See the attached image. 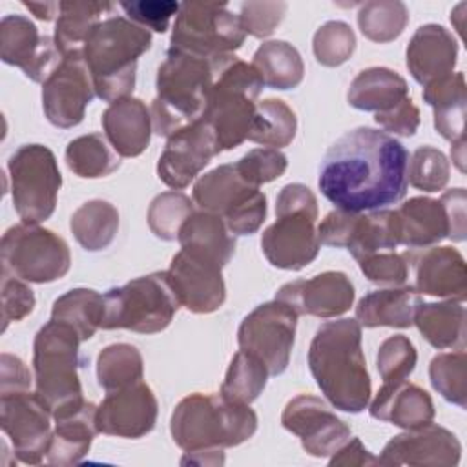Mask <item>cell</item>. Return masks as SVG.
Returning <instances> with one entry per match:
<instances>
[{
    "mask_svg": "<svg viewBox=\"0 0 467 467\" xmlns=\"http://www.w3.org/2000/svg\"><path fill=\"white\" fill-rule=\"evenodd\" d=\"M407 162L409 151L396 137L358 126L325 151L317 186L339 210H383L407 195Z\"/></svg>",
    "mask_w": 467,
    "mask_h": 467,
    "instance_id": "obj_1",
    "label": "cell"
},
{
    "mask_svg": "<svg viewBox=\"0 0 467 467\" xmlns=\"http://www.w3.org/2000/svg\"><path fill=\"white\" fill-rule=\"evenodd\" d=\"M308 368L332 407L352 414L368 407L372 383L361 347V325L356 319L327 321L316 330Z\"/></svg>",
    "mask_w": 467,
    "mask_h": 467,
    "instance_id": "obj_2",
    "label": "cell"
},
{
    "mask_svg": "<svg viewBox=\"0 0 467 467\" xmlns=\"http://www.w3.org/2000/svg\"><path fill=\"white\" fill-rule=\"evenodd\" d=\"M151 47V33L126 16H106L89 33L84 46L95 95L104 102L131 97L139 57Z\"/></svg>",
    "mask_w": 467,
    "mask_h": 467,
    "instance_id": "obj_3",
    "label": "cell"
},
{
    "mask_svg": "<svg viewBox=\"0 0 467 467\" xmlns=\"http://www.w3.org/2000/svg\"><path fill=\"white\" fill-rule=\"evenodd\" d=\"M257 431V414L246 403H234L221 394H190L170 418V432L184 452L235 447Z\"/></svg>",
    "mask_w": 467,
    "mask_h": 467,
    "instance_id": "obj_4",
    "label": "cell"
},
{
    "mask_svg": "<svg viewBox=\"0 0 467 467\" xmlns=\"http://www.w3.org/2000/svg\"><path fill=\"white\" fill-rule=\"evenodd\" d=\"M213 82V60L168 47L157 69V95L151 102L153 131L171 137L181 128L199 120Z\"/></svg>",
    "mask_w": 467,
    "mask_h": 467,
    "instance_id": "obj_5",
    "label": "cell"
},
{
    "mask_svg": "<svg viewBox=\"0 0 467 467\" xmlns=\"http://www.w3.org/2000/svg\"><path fill=\"white\" fill-rule=\"evenodd\" d=\"M261 89L263 80L252 64L235 55L213 58V82L201 119L213 130L221 151L248 139Z\"/></svg>",
    "mask_w": 467,
    "mask_h": 467,
    "instance_id": "obj_6",
    "label": "cell"
},
{
    "mask_svg": "<svg viewBox=\"0 0 467 467\" xmlns=\"http://www.w3.org/2000/svg\"><path fill=\"white\" fill-rule=\"evenodd\" d=\"M78 334L66 323L49 319L33 341L35 394L51 412L53 420L78 409L86 400L78 378Z\"/></svg>",
    "mask_w": 467,
    "mask_h": 467,
    "instance_id": "obj_7",
    "label": "cell"
},
{
    "mask_svg": "<svg viewBox=\"0 0 467 467\" xmlns=\"http://www.w3.org/2000/svg\"><path fill=\"white\" fill-rule=\"evenodd\" d=\"M316 221L314 192L301 182L283 186L275 199V223L261 234V250L266 261L281 270L308 266L321 248Z\"/></svg>",
    "mask_w": 467,
    "mask_h": 467,
    "instance_id": "obj_8",
    "label": "cell"
},
{
    "mask_svg": "<svg viewBox=\"0 0 467 467\" xmlns=\"http://www.w3.org/2000/svg\"><path fill=\"white\" fill-rule=\"evenodd\" d=\"M181 303L166 272H153L113 286L104 294V317L100 328H126L139 334L162 332L173 319Z\"/></svg>",
    "mask_w": 467,
    "mask_h": 467,
    "instance_id": "obj_9",
    "label": "cell"
},
{
    "mask_svg": "<svg viewBox=\"0 0 467 467\" xmlns=\"http://www.w3.org/2000/svg\"><path fill=\"white\" fill-rule=\"evenodd\" d=\"M2 274L27 283H53L71 266L67 243L49 228L18 223L5 230L0 243Z\"/></svg>",
    "mask_w": 467,
    "mask_h": 467,
    "instance_id": "obj_10",
    "label": "cell"
},
{
    "mask_svg": "<svg viewBox=\"0 0 467 467\" xmlns=\"http://www.w3.org/2000/svg\"><path fill=\"white\" fill-rule=\"evenodd\" d=\"M246 33L239 16L221 2H182L175 16L170 47L206 60L234 55Z\"/></svg>",
    "mask_w": 467,
    "mask_h": 467,
    "instance_id": "obj_11",
    "label": "cell"
},
{
    "mask_svg": "<svg viewBox=\"0 0 467 467\" xmlns=\"http://www.w3.org/2000/svg\"><path fill=\"white\" fill-rule=\"evenodd\" d=\"M7 173L13 206L22 223L49 219L62 186L55 153L44 144H24L9 157Z\"/></svg>",
    "mask_w": 467,
    "mask_h": 467,
    "instance_id": "obj_12",
    "label": "cell"
},
{
    "mask_svg": "<svg viewBox=\"0 0 467 467\" xmlns=\"http://www.w3.org/2000/svg\"><path fill=\"white\" fill-rule=\"evenodd\" d=\"M297 317V312L279 299L257 305L239 325V348L257 356L270 376L283 374L290 363Z\"/></svg>",
    "mask_w": 467,
    "mask_h": 467,
    "instance_id": "obj_13",
    "label": "cell"
},
{
    "mask_svg": "<svg viewBox=\"0 0 467 467\" xmlns=\"http://www.w3.org/2000/svg\"><path fill=\"white\" fill-rule=\"evenodd\" d=\"M321 244L345 248L354 259L394 250L398 241V228L394 210L372 212H347L332 210L317 226Z\"/></svg>",
    "mask_w": 467,
    "mask_h": 467,
    "instance_id": "obj_14",
    "label": "cell"
},
{
    "mask_svg": "<svg viewBox=\"0 0 467 467\" xmlns=\"http://www.w3.org/2000/svg\"><path fill=\"white\" fill-rule=\"evenodd\" d=\"M51 412L31 390L0 394V427L13 445L15 458L38 465L51 441Z\"/></svg>",
    "mask_w": 467,
    "mask_h": 467,
    "instance_id": "obj_15",
    "label": "cell"
},
{
    "mask_svg": "<svg viewBox=\"0 0 467 467\" xmlns=\"http://www.w3.org/2000/svg\"><path fill=\"white\" fill-rule=\"evenodd\" d=\"M281 425L296 434L305 452L314 458L332 456L350 438V427L312 394L292 398L283 409Z\"/></svg>",
    "mask_w": 467,
    "mask_h": 467,
    "instance_id": "obj_16",
    "label": "cell"
},
{
    "mask_svg": "<svg viewBox=\"0 0 467 467\" xmlns=\"http://www.w3.org/2000/svg\"><path fill=\"white\" fill-rule=\"evenodd\" d=\"M219 153L213 130L199 119L168 137L157 162V175L166 186L182 190Z\"/></svg>",
    "mask_w": 467,
    "mask_h": 467,
    "instance_id": "obj_17",
    "label": "cell"
},
{
    "mask_svg": "<svg viewBox=\"0 0 467 467\" xmlns=\"http://www.w3.org/2000/svg\"><path fill=\"white\" fill-rule=\"evenodd\" d=\"M0 58L4 64L22 69L33 82H46L60 64L62 55L51 36L24 15H5L0 22Z\"/></svg>",
    "mask_w": 467,
    "mask_h": 467,
    "instance_id": "obj_18",
    "label": "cell"
},
{
    "mask_svg": "<svg viewBox=\"0 0 467 467\" xmlns=\"http://www.w3.org/2000/svg\"><path fill=\"white\" fill-rule=\"evenodd\" d=\"M221 270L223 266L215 261L181 248L171 257L166 274L181 306L193 314H212L226 299Z\"/></svg>",
    "mask_w": 467,
    "mask_h": 467,
    "instance_id": "obj_19",
    "label": "cell"
},
{
    "mask_svg": "<svg viewBox=\"0 0 467 467\" xmlns=\"http://www.w3.org/2000/svg\"><path fill=\"white\" fill-rule=\"evenodd\" d=\"M95 88L84 58H62L42 84V109L46 119L62 130L84 120L86 106Z\"/></svg>",
    "mask_w": 467,
    "mask_h": 467,
    "instance_id": "obj_20",
    "label": "cell"
},
{
    "mask_svg": "<svg viewBox=\"0 0 467 467\" xmlns=\"http://www.w3.org/2000/svg\"><path fill=\"white\" fill-rule=\"evenodd\" d=\"M462 445L449 429L429 423L390 438L381 456L379 465H429V467H454L460 463Z\"/></svg>",
    "mask_w": 467,
    "mask_h": 467,
    "instance_id": "obj_21",
    "label": "cell"
},
{
    "mask_svg": "<svg viewBox=\"0 0 467 467\" xmlns=\"http://www.w3.org/2000/svg\"><path fill=\"white\" fill-rule=\"evenodd\" d=\"M157 412L153 390L144 381H137L106 394L97 407V429L108 436L137 440L153 431Z\"/></svg>",
    "mask_w": 467,
    "mask_h": 467,
    "instance_id": "obj_22",
    "label": "cell"
},
{
    "mask_svg": "<svg viewBox=\"0 0 467 467\" xmlns=\"http://www.w3.org/2000/svg\"><path fill=\"white\" fill-rule=\"evenodd\" d=\"M354 297L356 290L350 277L345 272L327 270L310 279L285 283L274 299L292 306L297 316L330 319L350 310Z\"/></svg>",
    "mask_w": 467,
    "mask_h": 467,
    "instance_id": "obj_23",
    "label": "cell"
},
{
    "mask_svg": "<svg viewBox=\"0 0 467 467\" xmlns=\"http://www.w3.org/2000/svg\"><path fill=\"white\" fill-rule=\"evenodd\" d=\"M414 270L418 294L465 301L467 272L463 255L452 246H425L405 252Z\"/></svg>",
    "mask_w": 467,
    "mask_h": 467,
    "instance_id": "obj_24",
    "label": "cell"
},
{
    "mask_svg": "<svg viewBox=\"0 0 467 467\" xmlns=\"http://www.w3.org/2000/svg\"><path fill=\"white\" fill-rule=\"evenodd\" d=\"M407 69L412 78L427 86L454 71L458 62V42L449 29L440 24L420 26L409 40Z\"/></svg>",
    "mask_w": 467,
    "mask_h": 467,
    "instance_id": "obj_25",
    "label": "cell"
},
{
    "mask_svg": "<svg viewBox=\"0 0 467 467\" xmlns=\"http://www.w3.org/2000/svg\"><path fill=\"white\" fill-rule=\"evenodd\" d=\"M104 137L120 157H139L150 144L151 113L140 99L126 97L111 102L102 113Z\"/></svg>",
    "mask_w": 467,
    "mask_h": 467,
    "instance_id": "obj_26",
    "label": "cell"
},
{
    "mask_svg": "<svg viewBox=\"0 0 467 467\" xmlns=\"http://www.w3.org/2000/svg\"><path fill=\"white\" fill-rule=\"evenodd\" d=\"M368 412L374 420L401 429H416L432 423L434 403L427 390L407 379L383 383L372 400Z\"/></svg>",
    "mask_w": 467,
    "mask_h": 467,
    "instance_id": "obj_27",
    "label": "cell"
},
{
    "mask_svg": "<svg viewBox=\"0 0 467 467\" xmlns=\"http://www.w3.org/2000/svg\"><path fill=\"white\" fill-rule=\"evenodd\" d=\"M398 241L409 248L434 246L449 235V221L440 199L410 197L394 210Z\"/></svg>",
    "mask_w": 467,
    "mask_h": 467,
    "instance_id": "obj_28",
    "label": "cell"
},
{
    "mask_svg": "<svg viewBox=\"0 0 467 467\" xmlns=\"http://www.w3.org/2000/svg\"><path fill=\"white\" fill-rule=\"evenodd\" d=\"M97 429V405L84 401L73 412L55 420V429L47 447L46 460L51 465H75L91 447Z\"/></svg>",
    "mask_w": 467,
    "mask_h": 467,
    "instance_id": "obj_29",
    "label": "cell"
},
{
    "mask_svg": "<svg viewBox=\"0 0 467 467\" xmlns=\"http://www.w3.org/2000/svg\"><path fill=\"white\" fill-rule=\"evenodd\" d=\"M421 303V296L414 286L401 285L372 290L358 301L356 321L367 328H409L414 325V314Z\"/></svg>",
    "mask_w": 467,
    "mask_h": 467,
    "instance_id": "obj_30",
    "label": "cell"
},
{
    "mask_svg": "<svg viewBox=\"0 0 467 467\" xmlns=\"http://www.w3.org/2000/svg\"><path fill=\"white\" fill-rule=\"evenodd\" d=\"M409 97L407 80L389 67H367L348 86L347 102L359 111L385 113Z\"/></svg>",
    "mask_w": 467,
    "mask_h": 467,
    "instance_id": "obj_31",
    "label": "cell"
},
{
    "mask_svg": "<svg viewBox=\"0 0 467 467\" xmlns=\"http://www.w3.org/2000/svg\"><path fill=\"white\" fill-rule=\"evenodd\" d=\"M423 100L434 109V130L449 142L463 139L467 86L462 71L423 86Z\"/></svg>",
    "mask_w": 467,
    "mask_h": 467,
    "instance_id": "obj_32",
    "label": "cell"
},
{
    "mask_svg": "<svg viewBox=\"0 0 467 467\" xmlns=\"http://www.w3.org/2000/svg\"><path fill=\"white\" fill-rule=\"evenodd\" d=\"M257 190V186L248 184L239 175L234 162L221 164L197 179L193 184V202L201 210L224 219Z\"/></svg>",
    "mask_w": 467,
    "mask_h": 467,
    "instance_id": "obj_33",
    "label": "cell"
},
{
    "mask_svg": "<svg viewBox=\"0 0 467 467\" xmlns=\"http://www.w3.org/2000/svg\"><path fill=\"white\" fill-rule=\"evenodd\" d=\"M177 241L182 250L208 257L223 268L235 254V235L226 228L223 217L204 210L193 212L184 221Z\"/></svg>",
    "mask_w": 467,
    "mask_h": 467,
    "instance_id": "obj_34",
    "label": "cell"
},
{
    "mask_svg": "<svg viewBox=\"0 0 467 467\" xmlns=\"http://www.w3.org/2000/svg\"><path fill=\"white\" fill-rule=\"evenodd\" d=\"M414 325L431 347L438 350H465L463 301L445 299L436 303H421L416 308Z\"/></svg>",
    "mask_w": 467,
    "mask_h": 467,
    "instance_id": "obj_35",
    "label": "cell"
},
{
    "mask_svg": "<svg viewBox=\"0 0 467 467\" xmlns=\"http://www.w3.org/2000/svg\"><path fill=\"white\" fill-rule=\"evenodd\" d=\"M109 2H60L55 22V46L62 58H84V46L100 16L113 11Z\"/></svg>",
    "mask_w": 467,
    "mask_h": 467,
    "instance_id": "obj_36",
    "label": "cell"
},
{
    "mask_svg": "<svg viewBox=\"0 0 467 467\" xmlns=\"http://www.w3.org/2000/svg\"><path fill=\"white\" fill-rule=\"evenodd\" d=\"M252 66L259 73L263 86L279 91L297 88L305 77L299 51L285 40L263 42L254 53Z\"/></svg>",
    "mask_w": 467,
    "mask_h": 467,
    "instance_id": "obj_37",
    "label": "cell"
},
{
    "mask_svg": "<svg viewBox=\"0 0 467 467\" xmlns=\"http://www.w3.org/2000/svg\"><path fill=\"white\" fill-rule=\"evenodd\" d=\"M119 210L104 199L86 201L69 219L73 237L88 252H100L108 248L119 232Z\"/></svg>",
    "mask_w": 467,
    "mask_h": 467,
    "instance_id": "obj_38",
    "label": "cell"
},
{
    "mask_svg": "<svg viewBox=\"0 0 467 467\" xmlns=\"http://www.w3.org/2000/svg\"><path fill=\"white\" fill-rule=\"evenodd\" d=\"M104 317V296L93 288H73L55 299L51 319L71 327L80 341H88L100 328Z\"/></svg>",
    "mask_w": 467,
    "mask_h": 467,
    "instance_id": "obj_39",
    "label": "cell"
},
{
    "mask_svg": "<svg viewBox=\"0 0 467 467\" xmlns=\"http://www.w3.org/2000/svg\"><path fill=\"white\" fill-rule=\"evenodd\" d=\"M66 164L82 179H99L119 170L120 155L102 133H88L67 142Z\"/></svg>",
    "mask_w": 467,
    "mask_h": 467,
    "instance_id": "obj_40",
    "label": "cell"
},
{
    "mask_svg": "<svg viewBox=\"0 0 467 467\" xmlns=\"http://www.w3.org/2000/svg\"><path fill=\"white\" fill-rule=\"evenodd\" d=\"M296 131L297 119L294 109L281 99H265L257 102L248 140L279 150L294 140Z\"/></svg>",
    "mask_w": 467,
    "mask_h": 467,
    "instance_id": "obj_41",
    "label": "cell"
},
{
    "mask_svg": "<svg viewBox=\"0 0 467 467\" xmlns=\"http://www.w3.org/2000/svg\"><path fill=\"white\" fill-rule=\"evenodd\" d=\"M144 361L135 345L113 343L97 356V381L106 390H119L142 381Z\"/></svg>",
    "mask_w": 467,
    "mask_h": 467,
    "instance_id": "obj_42",
    "label": "cell"
},
{
    "mask_svg": "<svg viewBox=\"0 0 467 467\" xmlns=\"http://www.w3.org/2000/svg\"><path fill=\"white\" fill-rule=\"evenodd\" d=\"M266 365L254 354L239 350L234 354L224 381L221 385V396L234 403L250 405L259 398L268 381Z\"/></svg>",
    "mask_w": 467,
    "mask_h": 467,
    "instance_id": "obj_43",
    "label": "cell"
},
{
    "mask_svg": "<svg viewBox=\"0 0 467 467\" xmlns=\"http://www.w3.org/2000/svg\"><path fill=\"white\" fill-rule=\"evenodd\" d=\"M409 24V9L400 0H370L358 11V27L365 38L378 44L396 40Z\"/></svg>",
    "mask_w": 467,
    "mask_h": 467,
    "instance_id": "obj_44",
    "label": "cell"
},
{
    "mask_svg": "<svg viewBox=\"0 0 467 467\" xmlns=\"http://www.w3.org/2000/svg\"><path fill=\"white\" fill-rule=\"evenodd\" d=\"M429 378L432 389L449 403L467 405V354L465 350L443 352L431 359Z\"/></svg>",
    "mask_w": 467,
    "mask_h": 467,
    "instance_id": "obj_45",
    "label": "cell"
},
{
    "mask_svg": "<svg viewBox=\"0 0 467 467\" xmlns=\"http://www.w3.org/2000/svg\"><path fill=\"white\" fill-rule=\"evenodd\" d=\"M193 213V201L182 192H162L148 208V226L162 241H175L184 221Z\"/></svg>",
    "mask_w": 467,
    "mask_h": 467,
    "instance_id": "obj_46",
    "label": "cell"
},
{
    "mask_svg": "<svg viewBox=\"0 0 467 467\" xmlns=\"http://www.w3.org/2000/svg\"><path fill=\"white\" fill-rule=\"evenodd\" d=\"M356 49V35L343 20H328L317 27L312 38L316 60L325 67L345 64Z\"/></svg>",
    "mask_w": 467,
    "mask_h": 467,
    "instance_id": "obj_47",
    "label": "cell"
},
{
    "mask_svg": "<svg viewBox=\"0 0 467 467\" xmlns=\"http://www.w3.org/2000/svg\"><path fill=\"white\" fill-rule=\"evenodd\" d=\"M451 166L445 153L434 146H420L407 162V182L416 190L432 193L449 182Z\"/></svg>",
    "mask_w": 467,
    "mask_h": 467,
    "instance_id": "obj_48",
    "label": "cell"
},
{
    "mask_svg": "<svg viewBox=\"0 0 467 467\" xmlns=\"http://www.w3.org/2000/svg\"><path fill=\"white\" fill-rule=\"evenodd\" d=\"M416 361V347L403 334H394L387 337L379 345L376 356V367L383 383H396L407 379L412 374Z\"/></svg>",
    "mask_w": 467,
    "mask_h": 467,
    "instance_id": "obj_49",
    "label": "cell"
},
{
    "mask_svg": "<svg viewBox=\"0 0 467 467\" xmlns=\"http://www.w3.org/2000/svg\"><path fill=\"white\" fill-rule=\"evenodd\" d=\"M235 164L239 175L252 186H261L279 179L288 166L286 155L275 148H254Z\"/></svg>",
    "mask_w": 467,
    "mask_h": 467,
    "instance_id": "obj_50",
    "label": "cell"
},
{
    "mask_svg": "<svg viewBox=\"0 0 467 467\" xmlns=\"http://www.w3.org/2000/svg\"><path fill=\"white\" fill-rule=\"evenodd\" d=\"M363 275L376 285L401 286L409 277V261L405 252L398 254L394 250L376 252L356 259Z\"/></svg>",
    "mask_w": 467,
    "mask_h": 467,
    "instance_id": "obj_51",
    "label": "cell"
},
{
    "mask_svg": "<svg viewBox=\"0 0 467 467\" xmlns=\"http://www.w3.org/2000/svg\"><path fill=\"white\" fill-rule=\"evenodd\" d=\"M286 9V2H243L237 16L246 35L266 38L283 22Z\"/></svg>",
    "mask_w": 467,
    "mask_h": 467,
    "instance_id": "obj_52",
    "label": "cell"
},
{
    "mask_svg": "<svg viewBox=\"0 0 467 467\" xmlns=\"http://www.w3.org/2000/svg\"><path fill=\"white\" fill-rule=\"evenodd\" d=\"M120 7L131 22L155 33H164L170 27L171 16H177L181 4L173 0H131L120 2Z\"/></svg>",
    "mask_w": 467,
    "mask_h": 467,
    "instance_id": "obj_53",
    "label": "cell"
},
{
    "mask_svg": "<svg viewBox=\"0 0 467 467\" xmlns=\"http://www.w3.org/2000/svg\"><path fill=\"white\" fill-rule=\"evenodd\" d=\"M35 308V294L26 281L2 274V332L9 323H16L29 316Z\"/></svg>",
    "mask_w": 467,
    "mask_h": 467,
    "instance_id": "obj_54",
    "label": "cell"
},
{
    "mask_svg": "<svg viewBox=\"0 0 467 467\" xmlns=\"http://www.w3.org/2000/svg\"><path fill=\"white\" fill-rule=\"evenodd\" d=\"M266 219V195L257 190L243 204L232 210L223 221L234 235H252L255 234Z\"/></svg>",
    "mask_w": 467,
    "mask_h": 467,
    "instance_id": "obj_55",
    "label": "cell"
},
{
    "mask_svg": "<svg viewBox=\"0 0 467 467\" xmlns=\"http://www.w3.org/2000/svg\"><path fill=\"white\" fill-rule=\"evenodd\" d=\"M374 120L379 128L389 131V135H400V137H412L418 131L420 126V109L414 104L410 97H407L403 102H400L396 108L385 113H376Z\"/></svg>",
    "mask_w": 467,
    "mask_h": 467,
    "instance_id": "obj_56",
    "label": "cell"
},
{
    "mask_svg": "<svg viewBox=\"0 0 467 467\" xmlns=\"http://www.w3.org/2000/svg\"><path fill=\"white\" fill-rule=\"evenodd\" d=\"M440 202L445 208L447 221H449V239L451 241H463L467 234V213H465V202H467V193L465 188H452L441 193Z\"/></svg>",
    "mask_w": 467,
    "mask_h": 467,
    "instance_id": "obj_57",
    "label": "cell"
},
{
    "mask_svg": "<svg viewBox=\"0 0 467 467\" xmlns=\"http://www.w3.org/2000/svg\"><path fill=\"white\" fill-rule=\"evenodd\" d=\"M31 389V372L26 363L13 354L0 356V394L22 392Z\"/></svg>",
    "mask_w": 467,
    "mask_h": 467,
    "instance_id": "obj_58",
    "label": "cell"
},
{
    "mask_svg": "<svg viewBox=\"0 0 467 467\" xmlns=\"http://www.w3.org/2000/svg\"><path fill=\"white\" fill-rule=\"evenodd\" d=\"M330 467H368L378 465V458L361 443L359 438H348L328 462Z\"/></svg>",
    "mask_w": 467,
    "mask_h": 467,
    "instance_id": "obj_59",
    "label": "cell"
},
{
    "mask_svg": "<svg viewBox=\"0 0 467 467\" xmlns=\"http://www.w3.org/2000/svg\"><path fill=\"white\" fill-rule=\"evenodd\" d=\"M224 463V452L223 449H204V451H193L184 452L181 465H223Z\"/></svg>",
    "mask_w": 467,
    "mask_h": 467,
    "instance_id": "obj_60",
    "label": "cell"
},
{
    "mask_svg": "<svg viewBox=\"0 0 467 467\" xmlns=\"http://www.w3.org/2000/svg\"><path fill=\"white\" fill-rule=\"evenodd\" d=\"M22 4L38 20H44V22L58 18V13H60V2H22Z\"/></svg>",
    "mask_w": 467,
    "mask_h": 467,
    "instance_id": "obj_61",
    "label": "cell"
},
{
    "mask_svg": "<svg viewBox=\"0 0 467 467\" xmlns=\"http://www.w3.org/2000/svg\"><path fill=\"white\" fill-rule=\"evenodd\" d=\"M451 157H452V162L456 164V168L465 173V137L463 139H458L454 142H451Z\"/></svg>",
    "mask_w": 467,
    "mask_h": 467,
    "instance_id": "obj_62",
    "label": "cell"
}]
</instances>
